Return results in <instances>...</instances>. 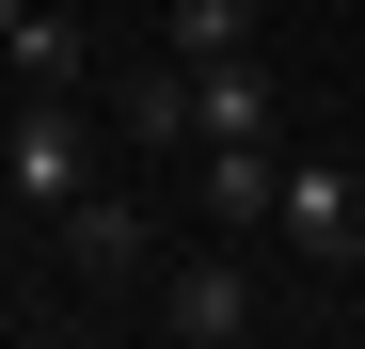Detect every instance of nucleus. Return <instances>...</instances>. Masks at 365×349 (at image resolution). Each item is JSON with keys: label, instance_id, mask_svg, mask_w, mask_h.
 <instances>
[{"label": "nucleus", "instance_id": "3", "mask_svg": "<svg viewBox=\"0 0 365 349\" xmlns=\"http://www.w3.org/2000/svg\"><path fill=\"white\" fill-rule=\"evenodd\" d=\"M111 127H128L143 159H191V127H207V80H191V48H143V64H111Z\"/></svg>", "mask_w": 365, "mask_h": 349}, {"label": "nucleus", "instance_id": "6", "mask_svg": "<svg viewBox=\"0 0 365 349\" xmlns=\"http://www.w3.org/2000/svg\"><path fill=\"white\" fill-rule=\"evenodd\" d=\"M159 48H191V64H255V0H175Z\"/></svg>", "mask_w": 365, "mask_h": 349}, {"label": "nucleus", "instance_id": "4", "mask_svg": "<svg viewBox=\"0 0 365 349\" xmlns=\"http://www.w3.org/2000/svg\"><path fill=\"white\" fill-rule=\"evenodd\" d=\"M191 222H207V239L286 222V143H191Z\"/></svg>", "mask_w": 365, "mask_h": 349}, {"label": "nucleus", "instance_id": "2", "mask_svg": "<svg viewBox=\"0 0 365 349\" xmlns=\"http://www.w3.org/2000/svg\"><path fill=\"white\" fill-rule=\"evenodd\" d=\"M286 254L318 286H349V254H365V174L349 159H286Z\"/></svg>", "mask_w": 365, "mask_h": 349}, {"label": "nucleus", "instance_id": "1", "mask_svg": "<svg viewBox=\"0 0 365 349\" xmlns=\"http://www.w3.org/2000/svg\"><path fill=\"white\" fill-rule=\"evenodd\" d=\"M270 302H255V270H238L222 239L207 254H159V286H143V333H175V349H238Z\"/></svg>", "mask_w": 365, "mask_h": 349}, {"label": "nucleus", "instance_id": "5", "mask_svg": "<svg viewBox=\"0 0 365 349\" xmlns=\"http://www.w3.org/2000/svg\"><path fill=\"white\" fill-rule=\"evenodd\" d=\"M64 254H80V286H159V222L128 191H64Z\"/></svg>", "mask_w": 365, "mask_h": 349}, {"label": "nucleus", "instance_id": "7", "mask_svg": "<svg viewBox=\"0 0 365 349\" xmlns=\"http://www.w3.org/2000/svg\"><path fill=\"white\" fill-rule=\"evenodd\" d=\"M349 302H365V254H349Z\"/></svg>", "mask_w": 365, "mask_h": 349}]
</instances>
